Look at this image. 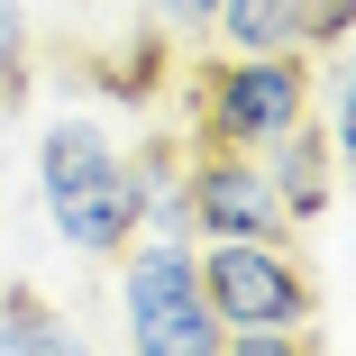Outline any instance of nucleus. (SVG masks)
I'll return each instance as SVG.
<instances>
[{"label":"nucleus","instance_id":"obj_1","mask_svg":"<svg viewBox=\"0 0 356 356\" xmlns=\"http://www.w3.org/2000/svg\"><path fill=\"white\" fill-rule=\"evenodd\" d=\"M37 201H46V229L110 265L137 229H147V183H137V156L119 147V137L101 119H55L37 137Z\"/></svg>","mask_w":356,"mask_h":356},{"label":"nucleus","instance_id":"obj_2","mask_svg":"<svg viewBox=\"0 0 356 356\" xmlns=\"http://www.w3.org/2000/svg\"><path fill=\"white\" fill-rule=\"evenodd\" d=\"M201 293L220 311V347L238 356L320 347V283L283 238H201Z\"/></svg>","mask_w":356,"mask_h":356},{"label":"nucleus","instance_id":"obj_3","mask_svg":"<svg viewBox=\"0 0 356 356\" xmlns=\"http://www.w3.org/2000/svg\"><path fill=\"white\" fill-rule=\"evenodd\" d=\"M192 147H238V156H265L283 128H302L320 110V64L311 55H247V46H220L192 64Z\"/></svg>","mask_w":356,"mask_h":356},{"label":"nucleus","instance_id":"obj_4","mask_svg":"<svg viewBox=\"0 0 356 356\" xmlns=\"http://www.w3.org/2000/svg\"><path fill=\"white\" fill-rule=\"evenodd\" d=\"M119 338L137 356H220V311L201 293V247L183 229H147L119 256Z\"/></svg>","mask_w":356,"mask_h":356},{"label":"nucleus","instance_id":"obj_5","mask_svg":"<svg viewBox=\"0 0 356 356\" xmlns=\"http://www.w3.org/2000/svg\"><path fill=\"white\" fill-rule=\"evenodd\" d=\"M183 229H192V238H283L293 220H283V201H274L265 156L192 147V156H183Z\"/></svg>","mask_w":356,"mask_h":356},{"label":"nucleus","instance_id":"obj_6","mask_svg":"<svg viewBox=\"0 0 356 356\" xmlns=\"http://www.w3.org/2000/svg\"><path fill=\"white\" fill-rule=\"evenodd\" d=\"M210 37L247 55H338L356 46V0H220Z\"/></svg>","mask_w":356,"mask_h":356},{"label":"nucleus","instance_id":"obj_7","mask_svg":"<svg viewBox=\"0 0 356 356\" xmlns=\"http://www.w3.org/2000/svg\"><path fill=\"white\" fill-rule=\"evenodd\" d=\"M265 174H274V201H283L293 229L329 220V201H338V156H329V128H320V119L283 128L274 147H265Z\"/></svg>","mask_w":356,"mask_h":356},{"label":"nucleus","instance_id":"obj_8","mask_svg":"<svg viewBox=\"0 0 356 356\" xmlns=\"http://www.w3.org/2000/svg\"><path fill=\"white\" fill-rule=\"evenodd\" d=\"M74 347H83V329L64 311H46L37 283H10V293H0V356H74Z\"/></svg>","mask_w":356,"mask_h":356},{"label":"nucleus","instance_id":"obj_9","mask_svg":"<svg viewBox=\"0 0 356 356\" xmlns=\"http://www.w3.org/2000/svg\"><path fill=\"white\" fill-rule=\"evenodd\" d=\"M37 92V28H28V0H0V119H19Z\"/></svg>","mask_w":356,"mask_h":356},{"label":"nucleus","instance_id":"obj_10","mask_svg":"<svg viewBox=\"0 0 356 356\" xmlns=\"http://www.w3.org/2000/svg\"><path fill=\"white\" fill-rule=\"evenodd\" d=\"M329 156H338V183L356 192V55L338 64V92H329Z\"/></svg>","mask_w":356,"mask_h":356},{"label":"nucleus","instance_id":"obj_11","mask_svg":"<svg viewBox=\"0 0 356 356\" xmlns=\"http://www.w3.org/2000/svg\"><path fill=\"white\" fill-rule=\"evenodd\" d=\"M156 19H183V28H210V10H220V0H147Z\"/></svg>","mask_w":356,"mask_h":356}]
</instances>
